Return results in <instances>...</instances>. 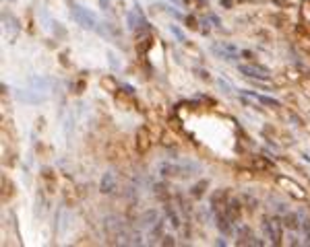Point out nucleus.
Instances as JSON below:
<instances>
[{
    "mask_svg": "<svg viewBox=\"0 0 310 247\" xmlns=\"http://www.w3.org/2000/svg\"><path fill=\"white\" fill-rule=\"evenodd\" d=\"M73 17L83 29H96L97 27V17L91 11H87V8H83L79 4H75V2H73Z\"/></svg>",
    "mask_w": 310,
    "mask_h": 247,
    "instance_id": "nucleus-1",
    "label": "nucleus"
},
{
    "mask_svg": "<svg viewBox=\"0 0 310 247\" xmlns=\"http://www.w3.org/2000/svg\"><path fill=\"white\" fill-rule=\"evenodd\" d=\"M265 233H267V239H271L273 245H281V239H283V229H281V223L277 218H265Z\"/></svg>",
    "mask_w": 310,
    "mask_h": 247,
    "instance_id": "nucleus-2",
    "label": "nucleus"
},
{
    "mask_svg": "<svg viewBox=\"0 0 310 247\" xmlns=\"http://www.w3.org/2000/svg\"><path fill=\"white\" fill-rule=\"evenodd\" d=\"M103 229H106V235L110 239H126L124 225L120 223V218H116V216H108L103 220Z\"/></svg>",
    "mask_w": 310,
    "mask_h": 247,
    "instance_id": "nucleus-3",
    "label": "nucleus"
},
{
    "mask_svg": "<svg viewBox=\"0 0 310 247\" xmlns=\"http://www.w3.org/2000/svg\"><path fill=\"white\" fill-rule=\"evenodd\" d=\"M126 25H128V29H131V31H139L141 27H147V19L143 17L139 4H135V11L128 13V17H126Z\"/></svg>",
    "mask_w": 310,
    "mask_h": 247,
    "instance_id": "nucleus-4",
    "label": "nucleus"
},
{
    "mask_svg": "<svg viewBox=\"0 0 310 247\" xmlns=\"http://www.w3.org/2000/svg\"><path fill=\"white\" fill-rule=\"evenodd\" d=\"M238 70L242 72L244 76H251V78H256V81H263V78L269 76V68L265 66H258V64H240Z\"/></svg>",
    "mask_w": 310,
    "mask_h": 247,
    "instance_id": "nucleus-5",
    "label": "nucleus"
},
{
    "mask_svg": "<svg viewBox=\"0 0 310 247\" xmlns=\"http://www.w3.org/2000/svg\"><path fill=\"white\" fill-rule=\"evenodd\" d=\"M211 52L213 54H217L221 60H238V54H236V46H232V43H213L211 46Z\"/></svg>",
    "mask_w": 310,
    "mask_h": 247,
    "instance_id": "nucleus-6",
    "label": "nucleus"
},
{
    "mask_svg": "<svg viewBox=\"0 0 310 247\" xmlns=\"http://www.w3.org/2000/svg\"><path fill=\"white\" fill-rule=\"evenodd\" d=\"M116 185H118V179H116L114 171H108V173L101 175V181H99V192L101 194H112L116 190Z\"/></svg>",
    "mask_w": 310,
    "mask_h": 247,
    "instance_id": "nucleus-7",
    "label": "nucleus"
},
{
    "mask_svg": "<svg viewBox=\"0 0 310 247\" xmlns=\"http://www.w3.org/2000/svg\"><path fill=\"white\" fill-rule=\"evenodd\" d=\"M215 225H217V229L223 235L234 233V220H232L226 212H217V214H215Z\"/></svg>",
    "mask_w": 310,
    "mask_h": 247,
    "instance_id": "nucleus-8",
    "label": "nucleus"
},
{
    "mask_svg": "<svg viewBox=\"0 0 310 247\" xmlns=\"http://www.w3.org/2000/svg\"><path fill=\"white\" fill-rule=\"evenodd\" d=\"M163 220H157L153 227H151V233H149V243H157L159 239H163Z\"/></svg>",
    "mask_w": 310,
    "mask_h": 247,
    "instance_id": "nucleus-9",
    "label": "nucleus"
},
{
    "mask_svg": "<svg viewBox=\"0 0 310 247\" xmlns=\"http://www.w3.org/2000/svg\"><path fill=\"white\" fill-rule=\"evenodd\" d=\"M17 97H19L21 101H27V103H41L44 101V97L36 95V91H17Z\"/></svg>",
    "mask_w": 310,
    "mask_h": 247,
    "instance_id": "nucleus-10",
    "label": "nucleus"
},
{
    "mask_svg": "<svg viewBox=\"0 0 310 247\" xmlns=\"http://www.w3.org/2000/svg\"><path fill=\"white\" fill-rule=\"evenodd\" d=\"M283 225L291 231H298L300 229V216L298 214H291V212H286V218H283Z\"/></svg>",
    "mask_w": 310,
    "mask_h": 247,
    "instance_id": "nucleus-11",
    "label": "nucleus"
},
{
    "mask_svg": "<svg viewBox=\"0 0 310 247\" xmlns=\"http://www.w3.org/2000/svg\"><path fill=\"white\" fill-rule=\"evenodd\" d=\"M157 212L155 210H147V212L143 214V218H141V225H145V227H153L155 223H157Z\"/></svg>",
    "mask_w": 310,
    "mask_h": 247,
    "instance_id": "nucleus-12",
    "label": "nucleus"
},
{
    "mask_svg": "<svg viewBox=\"0 0 310 247\" xmlns=\"http://www.w3.org/2000/svg\"><path fill=\"white\" fill-rule=\"evenodd\" d=\"M244 93L256 97L258 103H263V105H269V107H279V101H277V99H271V97H265V95H254V93H251V91H244Z\"/></svg>",
    "mask_w": 310,
    "mask_h": 247,
    "instance_id": "nucleus-13",
    "label": "nucleus"
},
{
    "mask_svg": "<svg viewBox=\"0 0 310 247\" xmlns=\"http://www.w3.org/2000/svg\"><path fill=\"white\" fill-rule=\"evenodd\" d=\"M166 214H168V218H170V225L174 227V229H180V216L170 208V204L166 206Z\"/></svg>",
    "mask_w": 310,
    "mask_h": 247,
    "instance_id": "nucleus-14",
    "label": "nucleus"
},
{
    "mask_svg": "<svg viewBox=\"0 0 310 247\" xmlns=\"http://www.w3.org/2000/svg\"><path fill=\"white\" fill-rule=\"evenodd\" d=\"M139 151H147V130H139Z\"/></svg>",
    "mask_w": 310,
    "mask_h": 247,
    "instance_id": "nucleus-15",
    "label": "nucleus"
},
{
    "mask_svg": "<svg viewBox=\"0 0 310 247\" xmlns=\"http://www.w3.org/2000/svg\"><path fill=\"white\" fill-rule=\"evenodd\" d=\"M207 183H209V181H201V183H196L194 188H193V192H191V194H193L194 198H201L203 194H205V188H207Z\"/></svg>",
    "mask_w": 310,
    "mask_h": 247,
    "instance_id": "nucleus-16",
    "label": "nucleus"
},
{
    "mask_svg": "<svg viewBox=\"0 0 310 247\" xmlns=\"http://www.w3.org/2000/svg\"><path fill=\"white\" fill-rule=\"evenodd\" d=\"M108 58H110V66H112V70H118V68H120V62L116 60V54H114V52H108Z\"/></svg>",
    "mask_w": 310,
    "mask_h": 247,
    "instance_id": "nucleus-17",
    "label": "nucleus"
},
{
    "mask_svg": "<svg viewBox=\"0 0 310 247\" xmlns=\"http://www.w3.org/2000/svg\"><path fill=\"white\" fill-rule=\"evenodd\" d=\"M170 29H172V33H174V35H176V37H178V41H186V35H184L182 31H180V29L176 27V25H172V27H170Z\"/></svg>",
    "mask_w": 310,
    "mask_h": 247,
    "instance_id": "nucleus-18",
    "label": "nucleus"
},
{
    "mask_svg": "<svg viewBox=\"0 0 310 247\" xmlns=\"http://www.w3.org/2000/svg\"><path fill=\"white\" fill-rule=\"evenodd\" d=\"M101 4V11H110V0H99Z\"/></svg>",
    "mask_w": 310,
    "mask_h": 247,
    "instance_id": "nucleus-19",
    "label": "nucleus"
},
{
    "mask_svg": "<svg viewBox=\"0 0 310 247\" xmlns=\"http://www.w3.org/2000/svg\"><path fill=\"white\" fill-rule=\"evenodd\" d=\"M161 243H163V245H174V237H168V235H166Z\"/></svg>",
    "mask_w": 310,
    "mask_h": 247,
    "instance_id": "nucleus-20",
    "label": "nucleus"
},
{
    "mask_svg": "<svg viewBox=\"0 0 310 247\" xmlns=\"http://www.w3.org/2000/svg\"><path fill=\"white\" fill-rule=\"evenodd\" d=\"M221 2H223V4H226V6H228V8H230V6H232V2H230V0H221Z\"/></svg>",
    "mask_w": 310,
    "mask_h": 247,
    "instance_id": "nucleus-21",
    "label": "nucleus"
}]
</instances>
